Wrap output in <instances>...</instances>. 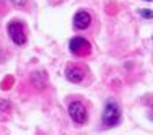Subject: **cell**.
<instances>
[{"label":"cell","instance_id":"obj_1","mask_svg":"<svg viewBox=\"0 0 153 135\" xmlns=\"http://www.w3.org/2000/svg\"><path fill=\"white\" fill-rule=\"evenodd\" d=\"M121 122V108L116 101H108L103 112V124L106 127H114Z\"/></svg>","mask_w":153,"mask_h":135},{"label":"cell","instance_id":"obj_2","mask_svg":"<svg viewBox=\"0 0 153 135\" xmlns=\"http://www.w3.org/2000/svg\"><path fill=\"white\" fill-rule=\"evenodd\" d=\"M68 114H70L72 120L76 124H85L88 120V112L80 101H74V103L68 104Z\"/></svg>","mask_w":153,"mask_h":135},{"label":"cell","instance_id":"obj_3","mask_svg":"<svg viewBox=\"0 0 153 135\" xmlns=\"http://www.w3.org/2000/svg\"><path fill=\"white\" fill-rule=\"evenodd\" d=\"M8 34L16 46H23L26 42V33H25L23 24L20 21H12L8 24Z\"/></svg>","mask_w":153,"mask_h":135},{"label":"cell","instance_id":"obj_4","mask_svg":"<svg viewBox=\"0 0 153 135\" xmlns=\"http://www.w3.org/2000/svg\"><path fill=\"white\" fill-rule=\"evenodd\" d=\"M90 23H91V15H90L88 12L80 10V12L75 13V16H74V26L76 28V30H86V28L90 26Z\"/></svg>","mask_w":153,"mask_h":135},{"label":"cell","instance_id":"obj_5","mask_svg":"<svg viewBox=\"0 0 153 135\" xmlns=\"http://www.w3.org/2000/svg\"><path fill=\"white\" fill-rule=\"evenodd\" d=\"M68 47L74 54H85V50L90 49V44L83 38H72L68 42Z\"/></svg>","mask_w":153,"mask_h":135},{"label":"cell","instance_id":"obj_6","mask_svg":"<svg viewBox=\"0 0 153 135\" xmlns=\"http://www.w3.org/2000/svg\"><path fill=\"white\" fill-rule=\"evenodd\" d=\"M67 78H68V82L80 83L83 80V72L78 67H70V68H67Z\"/></svg>","mask_w":153,"mask_h":135},{"label":"cell","instance_id":"obj_7","mask_svg":"<svg viewBox=\"0 0 153 135\" xmlns=\"http://www.w3.org/2000/svg\"><path fill=\"white\" fill-rule=\"evenodd\" d=\"M10 109V103L7 99H0V111H8Z\"/></svg>","mask_w":153,"mask_h":135},{"label":"cell","instance_id":"obj_8","mask_svg":"<svg viewBox=\"0 0 153 135\" xmlns=\"http://www.w3.org/2000/svg\"><path fill=\"white\" fill-rule=\"evenodd\" d=\"M140 15L148 20V18H153V12L152 10H140Z\"/></svg>","mask_w":153,"mask_h":135},{"label":"cell","instance_id":"obj_9","mask_svg":"<svg viewBox=\"0 0 153 135\" xmlns=\"http://www.w3.org/2000/svg\"><path fill=\"white\" fill-rule=\"evenodd\" d=\"M12 2L15 3L16 7H25V5H26V2H28V0H12Z\"/></svg>","mask_w":153,"mask_h":135},{"label":"cell","instance_id":"obj_10","mask_svg":"<svg viewBox=\"0 0 153 135\" xmlns=\"http://www.w3.org/2000/svg\"><path fill=\"white\" fill-rule=\"evenodd\" d=\"M145 2H152V0H145Z\"/></svg>","mask_w":153,"mask_h":135}]
</instances>
